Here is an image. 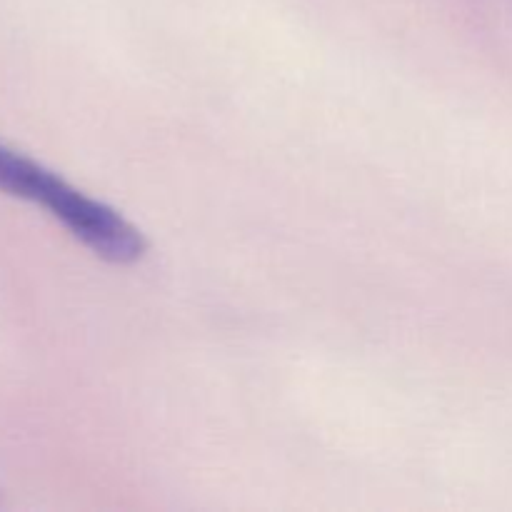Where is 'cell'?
<instances>
[{
    "instance_id": "obj_1",
    "label": "cell",
    "mask_w": 512,
    "mask_h": 512,
    "mask_svg": "<svg viewBox=\"0 0 512 512\" xmlns=\"http://www.w3.org/2000/svg\"><path fill=\"white\" fill-rule=\"evenodd\" d=\"M0 193L48 210L73 238L110 263L143 258L145 238L135 225L100 200L88 198L38 160L0 143Z\"/></svg>"
}]
</instances>
